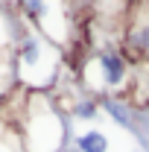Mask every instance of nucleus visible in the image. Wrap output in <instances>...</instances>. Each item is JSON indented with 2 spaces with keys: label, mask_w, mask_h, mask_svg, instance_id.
I'll return each instance as SVG.
<instances>
[{
  "label": "nucleus",
  "mask_w": 149,
  "mask_h": 152,
  "mask_svg": "<svg viewBox=\"0 0 149 152\" xmlns=\"http://www.w3.org/2000/svg\"><path fill=\"white\" fill-rule=\"evenodd\" d=\"M93 70H96V82L91 88H99V91H108V88H117L126 82V73H129V64L126 58L114 50H102L93 58Z\"/></svg>",
  "instance_id": "nucleus-3"
},
{
  "label": "nucleus",
  "mask_w": 149,
  "mask_h": 152,
  "mask_svg": "<svg viewBox=\"0 0 149 152\" xmlns=\"http://www.w3.org/2000/svg\"><path fill=\"white\" fill-rule=\"evenodd\" d=\"M73 146L76 152H108V137L105 132H99V129H85V132H79L73 137Z\"/></svg>",
  "instance_id": "nucleus-4"
},
{
  "label": "nucleus",
  "mask_w": 149,
  "mask_h": 152,
  "mask_svg": "<svg viewBox=\"0 0 149 152\" xmlns=\"http://www.w3.org/2000/svg\"><path fill=\"white\" fill-rule=\"evenodd\" d=\"M102 108H105L108 117L117 120L123 129H131V126H134V123H131V114L126 111V105H123V102H117V99H111V96H105V99H102Z\"/></svg>",
  "instance_id": "nucleus-5"
},
{
  "label": "nucleus",
  "mask_w": 149,
  "mask_h": 152,
  "mask_svg": "<svg viewBox=\"0 0 149 152\" xmlns=\"http://www.w3.org/2000/svg\"><path fill=\"white\" fill-rule=\"evenodd\" d=\"M15 67L18 79L29 88H47L56 76V50L38 32H26L18 38L15 47Z\"/></svg>",
  "instance_id": "nucleus-1"
},
{
  "label": "nucleus",
  "mask_w": 149,
  "mask_h": 152,
  "mask_svg": "<svg viewBox=\"0 0 149 152\" xmlns=\"http://www.w3.org/2000/svg\"><path fill=\"white\" fill-rule=\"evenodd\" d=\"M0 152H6V149H3V143H0Z\"/></svg>",
  "instance_id": "nucleus-8"
},
{
  "label": "nucleus",
  "mask_w": 149,
  "mask_h": 152,
  "mask_svg": "<svg viewBox=\"0 0 149 152\" xmlns=\"http://www.w3.org/2000/svg\"><path fill=\"white\" fill-rule=\"evenodd\" d=\"M70 114L79 117V120H93V117L99 114V105H96V99H93V96H91V99H79Z\"/></svg>",
  "instance_id": "nucleus-6"
},
{
  "label": "nucleus",
  "mask_w": 149,
  "mask_h": 152,
  "mask_svg": "<svg viewBox=\"0 0 149 152\" xmlns=\"http://www.w3.org/2000/svg\"><path fill=\"white\" fill-rule=\"evenodd\" d=\"M131 44H134V50H140V53H146V56H149V23H143V26L134 32Z\"/></svg>",
  "instance_id": "nucleus-7"
},
{
  "label": "nucleus",
  "mask_w": 149,
  "mask_h": 152,
  "mask_svg": "<svg viewBox=\"0 0 149 152\" xmlns=\"http://www.w3.org/2000/svg\"><path fill=\"white\" fill-rule=\"evenodd\" d=\"M35 137H44V152H61L70 143V129H67L64 114H58V108L53 102H47V99L23 123V132H20V140H18L23 146V152L35 143Z\"/></svg>",
  "instance_id": "nucleus-2"
}]
</instances>
